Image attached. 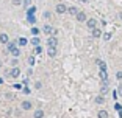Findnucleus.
I'll use <instances>...</instances> for the list:
<instances>
[{
	"label": "nucleus",
	"mask_w": 122,
	"mask_h": 118,
	"mask_svg": "<svg viewBox=\"0 0 122 118\" xmlns=\"http://www.w3.org/2000/svg\"><path fill=\"white\" fill-rule=\"evenodd\" d=\"M28 62H30V65H33V64H35V57L30 56V57H28Z\"/></svg>",
	"instance_id": "obj_26"
},
{
	"label": "nucleus",
	"mask_w": 122,
	"mask_h": 118,
	"mask_svg": "<svg viewBox=\"0 0 122 118\" xmlns=\"http://www.w3.org/2000/svg\"><path fill=\"white\" fill-rule=\"evenodd\" d=\"M97 65H99V67H100V70H107V64H105L103 61H100V59H97Z\"/></svg>",
	"instance_id": "obj_12"
},
{
	"label": "nucleus",
	"mask_w": 122,
	"mask_h": 118,
	"mask_svg": "<svg viewBox=\"0 0 122 118\" xmlns=\"http://www.w3.org/2000/svg\"><path fill=\"white\" fill-rule=\"evenodd\" d=\"M13 3L14 5H20V0H13Z\"/></svg>",
	"instance_id": "obj_29"
},
{
	"label": "nucleus",
	"mask_w": 122,
	"mask_h": 118,
	"mask_svg": "<svg viewBox=\"0 0 122 118\" xmlns=\"http://www.w3.org/2000/svg\"><path fill=\"white\" fill-rule=\"evenodd\" d=\"M31 33H33V36H38V34H39V28L33 26V28H31Z\"/></svg>",
	"instance_id": "obj_20"
},
{
	"label": "nucleus",
	"mask_w": 122,
	"mask_h": 118,
	"mask_svg": "<svg viewBox=\"0 0 122 118\" xmlns=\"http://www.w3.org/2000/svg\"><path fill=\"white\" fill-rule=\"evenodd\" d=\"M107 92H108V87H107V82H105V86L102 87V95H105Z\"/></svg>",
	"instance_id": "obj_24"
},
{
	"label": "nucleus",
	"mask_w": 122,
	"mask_h": 118,
	"mask_svg": "<svg viewBox=\"0 0 122 118\" xmlns=\"http://www.w3.org/2000/svg\"><path fill=\"white\" fill-rule=\"evenodd\" d=\"M80 3H88V2H89V0H78Z\"/></svg>",
	"instance_id": "obj_31"
},
{
	"label": "nucleus",
	"mask_w": 122,
	"mask_h": 118,
	"mask_svg": "<svg viewBox=\"0 0 122 118\" xmlns=\"http://www.w3.org/2000/svg\"><path fill=\"white\" fill-rule=\"evenodd\" d=\"M119 19H121V20H122V11H121V13H119Z\"/></svg>",
	"instance_id": "obj_32"
},
{
	"label": "nucleus",
	"mask_w": 122,
	"mask_h": 118,
	"mask_svg": "<svg viewBox=\"0 0 122 118\" xmlns=\"http://www.w3.org/2000/svg\"><path fill=\"white\" fill-rule=\"evenodd\" d=\"M47 45H49V47H53V48H56L58 39H56V37H49V40H47Z\"/></svg>",
	"instance_id": "obj_3"
},
{
	"label": "nucleus",
	"mask_w": 122,
	"mask_h": 118,
	"mask_svg": "<svg viewBox=\"0 0 122 118\" xmlns=\"http://www.w3.org/2000/svg\"><path fill=\"white\" fill-rule=\"evenodd\" d=\"M31 107H33V104L30 103V101H24V103H22V109H24V110H30Z\"/></svg>",
	"instance_id": "obj_9"
},
{
	"label": "nucleus",
	"mask_w": 122,
	"mask_h": 118,
	"mask_svg": "<svg viewBox=\"0 0 122 118\" xmlns=\"http://www.w3.org/2000/svg\"><path fill=\"white\" fill-rule=\"evenodd\" d=\"M100 34H102V31H100L99 28H94V30H92V36H94V37H100Z\"/></svg>",
	"instance_id": "obj_15"
},
{
	"label": "nucleus",
	"mask_w": 122,
	"mask_h": 118,
	"mask_svg": "<svg viewBox=\"0 0 122 118\" xmlns=\"http://www.w3.org/2000/svg\"><path fill=\"white\" fill-rule=\"evenodd\" d=\"M100 78H102V81H103V82H107V79H108L107 70H100Z\"/></svg>",
	"instance_id": "obj_13"
},
{
	"label": "nucleus",
	"mask_w": 122,
	"mask_h": 118,
	"mask_svg": "<svg viewBox=\"0 0 122 118\" xmlns=\"http://www.w3.org/2000/svg\"><path fill=\"white\" fill-rule=\"evenodd\" d=\"M86 25L89 30H94V28H97V20L96 19H89V20H86Z\"/></svg>",
	"instance_id": "obj_2"
},
{
	"label": "nucleus",
	"mask_w": 122,
	"mask_h": 118,
	"mask_svg": "<svg viewBox=\"0 0 122 118\" xmlns=\"http://www.w3.org/2000/svg\"><path fill=\"white\" fill-rule=\"evenodd\" d=\"M110 39H111V33H105V34H103V40H105V42H108Z\"/></svg>",
	"instance_id": "obj_19"
},
{
	"label": "nucleus",
	"mask_w": 122,
	"mask_h": 118,
	"mask_svg": "<svg viewBox=\"0 0 122 118\" xmlns=\"http://www.w3.org/2000/svg\"><path fill=\"white\" fill-rule=\"evenodd\" d=\"M67 13H69L71 16H74V17H77V14H78V9H77L75 6H69V8H67Z\"/></svg>",
	"instance_id": "obj_5"
},
{
	"label": "nucleus",
	"mask_w": 122,
	"mask_h": 118,
	"mask_svg": "<svg viewBox=\"0 0 122 118\" xmlns=\"http://www.w3.org/2000/svg\"><path fill=\"white\" fill-rule=\"evenodd\" d=\"M97 118H108V112L107 110H99L97 112Z\"/></svg>",
	"instance_id": "obj_11"
},
{
	"label": "nucleus",
	"mask_w": 122,
	"mask_h": 118,
	"mask_svg": "<svg viewBox=\"0 0 122 118\" xmlns=\"http://www.w3.org/2000/svg\"><path fill=\"white\" fill-rule=\"evenodd\" d=\"M42 31H44V33H46V34H49V36H50L52 33H55V30H53V28H52V26H50V25H44V28H42Z\"/></svg>",
	"instance_id": "obj_7"
},
{
	"label": "nucleus",
	"mask_w": 122,
	"mask_h": 118,
	"mask_svg": "<svg viewBox=\"0 0 122 118\" xmlns=\"http://www.w3.org/2000/svg\"><path fill=\"white\" fill-rule=\"evenodd\" d=\"M30 3H31V0H24V6H30Z\"/></svg>",
	"instance_id": "obj_27"
},
{
	"label": "nucleus",
	"mask_w": 122,
	"mask_h": 118,
	"mask_svg": "<svg viewBox=\"0 0 122 118\" xmlns=\"http://www.w3.org/2000/svg\"><path fill=\"white\" fill-rule=\"evenodd\" d=\"M39 42H41V40L39 39H38V36H35V37H33V39H31V44H33V45H39Z\"/></svg>",
	"instance_id": "obj_17"
},
{
	"label": "nucleus",
	"mask_w": 122,
	"mask_h": 118,
	"mask_svg": "<svg viewBox=\"0 0 122 118\" xmlns=\"http://www.w3.org/2000/svg\"><path fill=\"white\" fill-rule=\"evenodd\" d=\"M11 53H13V56H14V57H17V56H19V54H20V51H19V50H17V48H14V50L11 51Z\"/></svg>",
	"instance_id": "obj_22"
},
{
	"label": "nucleus",
	"mask_w": 122,
	"mask_h": 118,
	"mask_svg": "<svg viewBox=\"0 0 122 118\" xmlns=\"http://www.w3.org/2000/svg\"><path fill=\"white\" fill-rule=\"evenodd\" d=\"M27 44H28V40H27L25 37H20V39H19V45L24 47V45H27Z\"/></svg>",
	"instance_id": "obj_16"
},
{
	"label": "nucleus",
	"mask_w": 122,
	"mask_h": 118,
	"mask_svg": "<svg viewBox=\"0 0 122 118\" xmlns=\"http://www.w3.org/2000/svg\"><path fill=\"white\" fill-rule=\"evenodd\" d=\"M49 56H50V57L56 56V48H53V47H49Z\"/></svg>",
	"instance_id": "obj_14"
},
{
	"label": "nucleus",
	"mask_w": 122,
	"mask_h": 118,
	"mask_svg": "<svg viewBox=\"0 0 122 118\" xmlns=\"http://www.w3.org/2000/svg\"><path fill=\"white\" fill-rule=\"evenodd\" d=\"M16 48V45H14V42H8V50L10 51H13Z\"/></svg>",
	"instance_id": "obj_21"
},
{
	"label": "nucleus",
	"mask_w": 122,
	"mask_h": 118,
	"mask_svg": "<svg viewBox=\"0 0 122 118\" xmlns=\"http://www.w3.org/2000/svg\"><path fill=\"white\" fill-rule=\"evenodd\" d=\"M0 42L2 44H8L10 42V37H8L6 33H2V34H0Z\"/></svg>",
	"instance_id": "obj_8"
},
{
	"label": "nucleus",
	"mask_w": 122,
	"mask_h": 118,
	"mask_svg": "<svg viewBox=\"0 0 122 118\" xmlns=\"http://www.w3.org/2000/svg\"><path fill=\"white\" fill-rule=\"evenodd\" d=\"M55 9H56V13H58V14H64L66 11H67V8H66V5H63V3H58Z\"/></svg>",
	"instance_id": "obj_1"
},
{
	"label": "nucleus",
	"mask_w": 122,
	"mask_h": 118,
	"mask_svg": "<svg viewBox=\"0 0 122 118\" xmlns=\"http://www.w3.org/2000/svg\"><path fill=\"white\" fill-rule=\"evenodd\" d=\"M28 20H30V22H31V23H35V22H36V19H35V16H33V14H31V13H30V14H28Z\"/></svg>",
	"instance_id": "obj_23"
},
{
	"label": "nucleus",
	"mask_w": 122,
	"mask_h": 118,
	"mask_svg": "<svg viewBox=\"0 0 122 118\" xmlns=\"http://www.w3.org/2000/svg\"><path fill=\"white\" fill-rule=\"evenodd\" d=\"M103 101H105V98L102 96V95H100V96H97V98H96V103H97V104H103Z\"/></svg>",
	"instance_id": "obj_18"
},
{
	"label": "nucleus",
	"mask_w": 122,
	"mask_h": 118,
	"mask_svg": "<svg viewBox=\"0 0 122 118\" xmlns=\"http://www.w3.org/2000/svg\"><path fill=\"white\" fill-rule=\"evenodd\" d=\"M117 92H119V95H122V86H119V89H117Z\"/></svg>",
	"instance_id": "obj_30"
},
{
	"label": "nucleus",
	"mask_w": 122,
	"mask_h": 118,
	"mask_svg": "<svg viewBox=\"0 0 122 118\" xmlns=\"http://www.w3.org/2000/svg\"><path fill=\"white\" fill-rule=\"evenodd\" d=\"M19 75H20V70H19L17 67H13V68H11V72H10V76H11V78H17Z\"/></svg>",
	"instance_id": "obj_4"
},
{
	"label": "nucleus",
	"mask_w": 122,
	"mask_h": 118,
	"mask_svg": "<svg viewBox=\"0 0 122 118\" xmlns=\"http://www.w3.org/2000/svg\"><path fill=\"white\" fill-rule=\"evenodd\" d=\"M33 118H44V112L41 110V109L35 110V114H33Z\"/></svg>",
	"instance_id": "obj_10"
},
{
	"label": "nucleus",
	"mask_w": 122,
	"mask_h": 118,
	"mask_svg": "<svg viewBox=\"0 0 122 118\" xmlns=\"http://www.w3.org/2000/svg\"><path fill=\"white\" fill-rule=\"evenodd\" d=\"M116 78H117V79H122V72H117V73H116Z\"/></svg>",
	"instance_id": "obj_28"
},
{
	"label": "nucleus",
	"mask_w": 122,
	"mask_h": 118,
	"mask_svg": "<svg viewBox=\"0 0 122 118\" xmlns=\"http://www.w3.org/2000/svg\"><path fill=\"white\" fill-rule=\"evenodd\" d=\"M41 51H42V48H41L39 45H36L35 47V53H41Z\"/></svg>",
	"instance_id": "obj_25"
},
{
	"label": "nucleus",
	"mask_w": 122,
	"mask_h": 118,
	"mask_svg": "<svg viewBox=\"0 0 122 118\" xmlns=\"http://www.w3.org/2000/svg\"><path fill=\"white\" fill-rule=\"evenodd\" d=\"M77 20H78V22H86V14H85L83 11H78V14H77Z\"/></svg>",
	"instance_id": "obj_6"
}]
</instances>
